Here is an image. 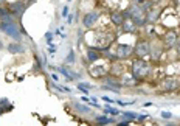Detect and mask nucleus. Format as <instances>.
I'll use <instances>...</instances> for the list:
<instances>
[{"instance_id":"1","label":"nucleus","mask_w":180,"mask_h":126,"mask_svg":"<svg viewBox=\"0 0 180 126\" xmlns=\"http://www.w3.org/2000/svg\"><path fill=\"white\" fill-rule=\"evenodd\" d=\"M152 73V66L149 64V62H146L143 58H137L134 62H132V75L137 78L143 81L144 78H147Z\"/></svg>"},{"instance_id":"2","label":"nucleus","mask_w":180,"mask_h":126,"mask_svg":"<svg viewBox=\"0 0 180 126\" xmlns=\"http://www.w3.org/2000/svg\"><path fill=\"white\" fill-rule=\"evenodd\" d=\"M0 30L3 31L5 34L8 36H11L16 42H20V39H22V31L19 30V25L16 22H2L0 24Z\"/></svg>"},{"instance_id":"3","label":"nucleus","mask_w":180,"mask_h":126,"mask_svg":"<svg viewBox=\"0 0 180 126\" xmlns=\"http://www.w3.org/2000/svg\"><path fill=\"white\" fill-rule=\"evenodd\" d=\"M151 53V42L149 40H138L134 47V55L137 58H146Z\"/></svg>"},{"instance_id":"4","label":"nucleus","mask_w":180,"mask_h":126,"mask_svg":"<svg viewBox=\"0 0 180 126\" xmlns=\"http://www.w3.org/2000/svg\"><path fill=\"white\" fill-rule=\"evenodd\" d=\"M160 87L163 92H175L180 87V79L175 76H168L160 82Z\"/></svg>"},{"instance_id":"5","label":"nucleus","mask_w":180,"mask_h":126,"mask_svg":"<svg viewBox=\"0 0 180 126\" xmlns=\"http://www.w3.org/2000/svg\"><path fill=\"white\" fill-rule=\"evenodd\" d=\"M8 9H9V13H11L14 17L20 19V17L24 16L25 9H27V3H25V2H22V0H17V2H14V3L9 5V6H8Z\"/></svg>"},{"instance_id":"6","label":"nucleus","mask_w":180,"mask_h":126,"mask_svg":"<svg viewBox=\"0 0 180 126\" xmlns=\"http://www.w3.org/2000/svg\"><path fill=\"white\" fill-rule=\"evenodd\" d=\"M132 53H134V47L126 45V44H120L118 47H116V50H115L116 59H128Z\"/></svg>"},{"instance_id":"7","label":"nucleus","mask_w":180,"mask_h":126,"mask_svg":"<svg viewBox=\"0 0 180 126\" xmlns=\"http://www.w3.org/2000/svg\"><path fill=\"white\" fill-rule=\"evenodd\" d=\"M98 19H99L98 11H89L86 16L82 17V25L86 28H92V27H95V24L98 22Z\"/></svg>"},{"instance_id":"8","label":"nucleus","mask_w":180,"mask_h":126,"mask_svg":"<svg viewBox=\"0 0 180 126\" xmlns=\"http://www.w3.org/2000/svg\"><path fill=\"white\" fill-rule=\"evenodd\" d=\"M177 39H178L177 31H174V30H169L168 33L163 36V45H165L166 48H172V47L175 45Z\"/></svg>"},{"instance_id":"9","label":"nucleus","mask_w":180,"mask_h":126,"mask_svg":"<svg viewBox=\"0 0 180 126\" xmlns=\"http://www.w3.org/2000/svg\"><path fill=\"white\" fill-rule=\"evenodd\" d=\"M120 81H121L123 86H128V87H135V86H138V84H140V79H137L132 73H131V75H128V73L121 75Z\"/></svg>"},{"instance_id":"10","label":"nucleus","mask_w":180,"mask_h":126,"mask_svg":"<svg viewBox=\"0 0 180 126\" xmlns=\"http://www.w3.org/2000/svg\"><path fill=\"white\" fill-rule=\"evenodd\" d=\"M158 17H160V9L158 8H151V9H147L146 11V22L147 24H155Z\"/></svg>"},{"instance_id":"11","label":"nucleus","mask_w":180,"mask_h":126,"mask_svg":"<svg viewBox=\"0 0 180 126\" xmlns=\"http://www.w3.org/2000/svg\"><path fill=\"white\" fill-rule=\"evenodd\" d=\"M89 73H90L93 78H104L106 75H107V72H106V69L103 66H93V67H90Z\"/></svg>"},{"instance_id":"12","label":"nucleus","mask_w":180,"mask_h":126,"mask_svg":"<svg viewBox=\"0 0 180 126\" xmlns=\"http://www.w3.org/2000/svg\"><path fill=\"white\" fill-rule=\"evenodd\" d=\"M124 20H126V17H124V14L120 13V11H113V13L110 14V22H112L115 27H121Z\"/></svg>"},{"instance_id":"13","label":"nucleus","mask_w":180,"mask_h":126,"mask_svg":"<svg viewBox=\"0 0 180 126\" xmlns=\"http://www.w3.org/2000/svg\"><path fill=\"white\" fill-rule=\"evenodd\" d=\"M87 59H89L90 62H96V61H99V59H101V51L96 50L95 47H90V48L87 50Z\"/></svg>"},{"instance_id":"14","label":"nucleus","mask_w":180,"mask_h":126,"mask_svg":"<svg viewBox=\"0 0 180 126\" xmlns=\"http://www.w3.org/2000/svg\"><path fill=\"white\" fill-rule=\"evenodd\" d=\"M162 53H163V47L162 45H155V44H151V58H152V61H158L160 59V56H162Z\"/></svg>"},{"instance_id":"15","label":"nucleus","mask_w":180,"mask_h":126,"mask_svg":"<svg viewBox=\"0 0 180 126\" xmlns=\"http://www.w3.org/2000/svg\"><path fill=\"white\" fill-rule=\"evenodd\" d=\"M8 51H9V53H13V55H19V53H24L25 48L20 45L19 42H13V44L8 45Z\"/></svg>"},{"instance_id":"16","label":"nucleus","mask_w":180,"mask_h":126,"mask_svg":"<svg viewBox=\"0 0 180 126\" xmlns=\"http://www.w3.org/2000/svg\"><path fill=\"white\" fill-rule=\"evenodd\" d=\"M123 30L126 31V33H134V31L137 30V25L132 22V19H128V20H124L123 22Z\"/></svg>"},{"instance_id":"17","label":"nucleus","mask_w":180,"mask_h":126,"mask_svg":"<svg viewBox=\"0 0 180 126\" xmlns=\"http://www.w3.org/2000/svg\"><path fill=\"white\" fill-rule=\"evenodd\" d=\"M95 120H96L98 124H112V123H115L113 118H109V117H106V115H103V117H96Z\"/></svg>"},{"instance_id":"18","label":"nucleus","mask_w":180,"mask_h":126,"mask_svg":"<svg viewBox=\"0 0 180 126\" xmlns=\"http://www.w3.org/2000/svg\"><path fill=\"white\" fill-rule=\"evenodd\" d=\"M73 106H75V109H76L78 112H81V114H92L90 108H87V106H82V104H79V103H75Z\"/></svg>"},{"instance_id":"19","label":"nucleus","mask_w":180,"mask_h":126,"mask_svg":"<svg viewBox=\"0 0 180 126\" xmlns=\"http://www.w3.org/2000/svg\"><path fill=\"white\" fill-rule=\"evenodd\" d=\"M103 109H104L106 114H110V115H113V117H116V115H120V114H121L116 108H110V106H104Z\"/></svg>"},{"instance_id":"20","label":"nucleus","mask_w":180,"mask_h":126,"mask_svg":"<svg viewBox=\"0 0 180 126\" xmlns=\"http://www.w3.org/2000/svg\"><path fill=\"white\" fill-rule=\"evenodd\" d=\"M78 89L81 92H84V93H89V90L93 89V87L90 86V84H86V82H78Z\"/></svg>"},{"instance_id":"21","label":"nucleus","mask_w":180,"mask_h":126,"mask_svg":"<svg viewBox=\"0 0 180 126\" xmlns=\"http://www.w3.org/2000/svg\"><path fill=\"white\" fill-rule=\"evenodd\" d=\"M121 115L126 120H137V114L135 112H123Z\"/></svg>"},{"instance_id":"22","label":"nucleus","mask_w":180,"mask_h":126,"mask_svg":"<svg viewBox=\"0 0 180 126\" xmlns=\"http://www.w3.org/2000/svg\"><path fill=\"white\" fill-rule=\"evenodd\" d=\"M51 86L55 87V89H58L59 92H67V93H70V92H71V89H68V87H62V86H59L58 82H53Z\"/></svg>"},{"instance_id":"23","label":"nucleus","mask_w":180,"mask_h":126,"mask_svg":"<svg viewBox=\"0 0 180 126\" xmlns=\"http://www.w3.org/2000/svg\"><path fill=\"white\" fill-rule=\"evenodd\" d=\"M73 62H75V51H73V50H70L68 56L65 58V64H73Z\"/></svg>"},{"instance_id":"24","label":"nucleus","mask_w":180,"mask_h":126,"mask_svg":"<svg viewBox=\"0 0 180 126\" xmlns=\"http://www.w3.org/2000/svg\"><path fill=\"white\" fill-rule=\"evenodd\" d=\"M8 14H9V9L5 8V6H0V19H3V17L8 16Z\"/></svg>"},{"instance_id":"25","label":"nucleus","mask_w":180,"mask_h":126,"mask_svg":"<svg viewBox=\"0 0 180 126\" xmlns=\"http://www.w3.org/2000/svg\"><path fill=\"white\" fill-rule=\"evenodd\" d=\"M45 39H47V44L50 45V44H51V39H53V33H51V31L45 33Z\"/></svg>"},{"instance_id":"26","label":"nucleus","mask_w":180,"mask_h":126,"mask_svg":"<svg viewBox=\"0 0 180 126\" xmlns=\"http://www.w3.org/2000/svg\"><path fill=\"white\" fill-rule=\"evenodd\" d=\"M11 109H13V106H11V104H8L6 108H2V106H0V115H2L5 111H11Z\"/></svg>"},{"instance_id":"27","label":"nucleus","mask_w":180,"mask_h":126,"mask_svg":"<svg viewBox=\"0 0 180 126\" xmlns=\"http://www.w3.org/2000/svg\"><path fill=\"white\" fill-rule=\"evenodd\" d=\"M61 16H62V17H67V16H68V6H64V8H62Z\"/></svg>"},{"instance_id":"28","label":"nucleus","mask_w":180,"mask_h":126,"mask_svg":"<svg viewBox=\"0 0 180 126\" xmlns=\"http://www.w3.org/2000/svg\"><path fill=\"white\" fill-rule=\"evenodd\" d=\"M48 51H50V53H51V55H55V51H56V45H53V44H50V45H48Z\"/></svg>"},{"instance_id":"29","label":"nucleus","mask_w":180,"mask_h":126,"mask_svg":"<svg viewBox=\"0 0 180 126\" xmlns=\"http://www.w3.org/2000/svg\"><path fill=\"white\" fill-rule=\"evenodd\" d=\"M162 117H163V118H171L172 115H171V112H165V111H163V112H162Z\"/></svg>"},{"instance_id":"30","label":"nucleus","mask_w":180,"mask_h":126,"mask_svg":"<svg viewBox=\"0 0 180 126\" xmlns=\"http://www.w3.org/2000/svg\"><path fill=\"white\" fill-rule=\"evenodd\" d=\"M103 101H106V103H109V104H112V103H116L115 100H110L109 97H103Z\"/></svg>"},{"instance_id":"31","label":"nucleus","mask_w":180,"mask_h":126,"mask_svg":"<svg viewBox=\"0 0 180 126\" xmlns=\"http://www.w3.org/2000/svg\"><path fill=\"white\" fill-rule=\"evenodd\" d=\"M129 123H131V120H124V121H120L118 124H120V126H128Z\"/></svg>"},{"instance_id":"32","label":"nucleus","mask_w":180,"mask_h":126,"mask_svg":"<svg viewBox=\"0 0 180 126\" xmlns=\"http://www.w3.org/2000/svg\"><path fill=\"white\" fill-rule=\"evenodd\" d=\"M3 104H8V98H2V100H0V106H3Z\"/></svg>"},{"instance_id":"33","label":"nucleus","mask_w":180,"mask_h":126,"mask_svg":"<svg viewBox=\"0 0 180 126\" xmlns=\"http://www.w3.org/2000/svg\"><path fill=\"white\" fill-rule=\"evenodd\" d=\"M132 3H137V5H143L144 0H132Z\"/></svg>"},{"instance_id":"34","label":"nucleus","mask_w":180,"mask_h":126,"mask_svg":"<svg viewBox=\"0 0 180 126\" xmlns=\"http://www.w3.org/2000/svg\"><path fill=\"white\" fill-rule=\"evenodd\" d=\"M71 22H73V16L68 14V16H67V24H71Z\"/></svg>"},{"instance_id":"35","label":"nucleus","mask_w":180,"mask_h":126,"mask_svg":"<svg viewBox=\"0 0 180 126\" xmlns=\"http://www.w3.org/2000/svg\"><path fill=\"white\" fill-rule=\"evenodd\" d=\"M175 47H177V51L180 53V39H177V42H175Z\"/></svg>"},{"instance_id":"36","label":"nucleus","mask_w":180,"mask_h":126,"mask_svg":"<svg viewBox=\"0 0 180 126\" xmlns=\"http://www.w3.org/2000/svg\"><path fill=\"white\" fill-rule=\"evenodd\" d=\"M51 79L53 81H58V75H56V73H51Z\"/></svg>"},{"instance_id":"37","label":"nucleus","mask_w":180,"mask_h":126,"mask_svg":"<svg viewBox=\"0 0 180 126\" xmlns=\"http://www.w3.org/2000/svg\"><path fill=\"white\" fill-rule=\"evenodd\" d=\"M3 3H5V0H0V6H2Z\"/></svg>"},{"instance_id":"38","label":"nucleus","mask_w":180,"mask_h":126,"mask_svg":"<svg viewBox=\"0 0 180 126\" xmlns=\"http://www.w3.org/2000/svg\"><path fill=\"white\" fill-rule=\"evenodd\" d=\"M68 2H70V0H68Z\"/></svg>"}]
</instances>
